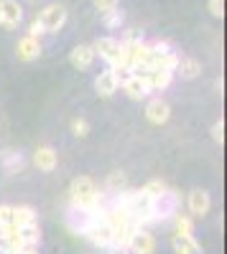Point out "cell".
Returning a JSON list of instances; mask_svg holds the SVG:
<instances>
[{
    "label": "cell",
    "instance_id": "5bb4252c",
    "mask_svg": "<svg viewBox=\"0 0 227 254\" xmlns=\"http://www.w3.org/2000/svg\"><path fill=\"white\" fill-rule=\"evenodd\" d=\"M33 165L41 173H54L59 165V153L54 145H38L33 150Z\"/></svg>",
    "mask_w": 227,
    "mask_h": 254
},
{
    "label": "cell",
    "instance_id": "4316f807",
    "mask_svg": "<svg viewBox=\"0 0 227 254\" xmlns=\"http://www.w3.org/2000/svg\"><path fill=\"white\" fill-rule=\"evenodd\" d=\"M92 5H95V10H100L102 15H105V13L120 8V0H92Z\"/></svg>",
    "mask_w": 227,
    "mask_h": 254
},
{
    "label": "cell",
    "instance_id": "ffe728a7",
    "mask_svg": "<svg viewBox=\"0 0 227 254\" xmlns=\"http://www.w3.org/2000/svg\"><path fill=\"white\" fill-rule=\"evenodd\" d=\"M0 165H3V171H5L8 176H15V173H20V171L26 168V158H23V153L5 150L3 158H0Z\"/></svg>",
    "mask_w": 227,
    "mask_h": 254
},
{
    "label": "cell",
    "instance_id": "4dcf8cb0",
    "mask_svg": "<svg viewBox=\"0 0 227 254\" xmlns=\"http://www.w3.org/2000/svg\"><path fill=\"white\" fill-rule=\"evenodd\" d=\"M210 13L215 18H222L225 15V0H210Z\"/></svg>",
    "mask_w": 227,
    "mask_h": 254
},
{
    "label": "cell",
    "instance_id": "e0dca14e",
    "mask_svg": "<svg viewBox=\"0 0 227 254\" xmlns=\"http://www.w3.org/2000/svg\"><path fill=\"white\" fill-rule=\"evenodd\" d=\"M146 81H148V89L151 94H158V92H166L174 81V71L171 69H161V71H153V74H146Z\"/></svg>",
    "mask_w": 227,
    "mask_h": 254
},
{
    "label": "cell",
    "instance_id": "ba28073f",
    "mask_svg": "<svg viewBox=\"0 0 227 254\" xmlns=\"http://www.w3.org/2000/svg\"><path fill=\"white\" fill-rule=\"evenodd\" d=\"M146 120H148L151 125H156V127L166 125V122L171 120V104L163 99L161 94L148 97V102H146Z\"/></svg>",
    "mask_w": 227,
    "mask_h": 254
},
{
    "label": "cell",
    "instance_id": "1f68e13d",
    "mask_svg": "<svg viewBox=\"0 0 227 254\" xmlns=\"http://www.w3.org/2000/svg\"><path fill=\"white\" fill-rule=\"evenodd\" d=\"M15 254H38V249H20V252H15Z\"/></svg>",
    "mask_w": 227,
    "mask_h": 254
},
{
    "label": "cell",
    "instance_id": "6da1fadb",
    "mask_svg": "<svg viewBox=\"0 0 227 254\" xmlns=\"http://www.w3.org/2000/svg\"><path fill=\"white\" fill-rule=\"evenodd\" d=\"M67 201L69 206L74 208H90V211H100L108 201V193L100 190V186L90 178V176H77L72 183H69V190H67Z\"/></svg>",
    "mask_w": 227,
    "mask_h": 254
},
{
    "label": "cell",
    "instance_id": "d6a6232c",
    "mask_svg": "<svg viewBox=\"0 0 227 254\" xmlns=\"http://www.w3.org/2000/svg\"><path fill=\"white\" fill-rule=\"evenodd\" d=\"M0 254H10V252H8V249H5L3 244H0Z\"/></svg>",
    "mask_w": 227,
    "mask_h": 254
},
{
    "label": "cell",
    "instance_id": "8fae6325",
    "mask_svg": "<svg viewBox=\"0 0 227 254\" xmlns=\"http://www.w3.org/2000/svg\"><path fill=\"white\" fill-rule=\"evenodd\" d=\"M23 20V5L18 0H0V28L15 31Z\"/></svg>",
    "mask_w": 227,
    "mask_h": 254
},
{
    "label": "cell",
    "instance_id": "ac0fdd59",
    "mask_svg": "<svg viewBox=\"0 0 227 254\" xmlns=\"http://www.w3.org/2000/svg\"><path fill=\"white\" fill-rule=\"evenodd\" d=\"M18 242H20V249H38V244H41V226L38 224L20 226L18 229Z\"/></svg>",
    "mask_w": 227,
    "mask_h": 254
},
{
    "label": "cell",
    "instance_id": "7a4b0ae2",
    "mask_svg": "<svg viewBox=\"0 0 227 254\" xmlns=\"http://www.w3.org/2000/svg\"><path fill=\"white\" fill-rule=\"evenodd\" d=\"M95 54L97 59H102L113 69H122L125 66V46H122V41L115 38V36H100L95 41Z\"/></svg>",
    "mask_w": 227,
    "mask_h": 254
},
{
    "label": "cell",
    "instance_id": "5b68a950",
    "mask_svg": "<svg viewBox=\"0 0 227 254\" xmlns=\"http://www.w3.org/2000/svg\"><path fill=\"white\" fill-rule=\"evenodd\" d=\"M85 237L90 244H95V247H100V249H110V244H113V229L105 224V219L100 216V211H97V216L92 219V224L85 229Z\"/></svg>",
    "mask_w": 227,
    "mask_h": 254
},
{
    "label": "cell",
    "instance_id": "83f0119b",
    "mask_svg": "<svg viewBox=\"0 0 227 254\" xmlns=\"http://www.w3.org/2000/svg\"><path fill=\"white\" fill-rule=\"evenodd\" d=\"M0 226H13V206L0 203Z\"/></svg>",
    "mask_w": 227,
    "mask_h": 254
},
{
    "label": "cell",
    "instance_id": "30bf717a",
    "mask_svg": "<svg viewBox=\"0 0 227 254\" xmlns=\"http://www.w3.org/2000/svg\"><path fill=\"white\" fill-rule=\"evenodd\" d=\"M97 216V211H90V208H74V206H67V214H64V221L67 226L72 229V234L82 237L85 229L92 224V219Z\"/></svg>",
    "mask_w": 227,
    "mask_h": 254
},
{
    "label": "cell",
    "instance_id": "9a60e30c",
    "mask_svg": "<svg viewBox=\"0 0 227 254\" xmlns=\"http://www.w3.org/2000/svg\"><path fill=\"white\" fill-rule=\"evenodd\" d=\"M41 51H44V46H41V41L38 38H33V36H20L18 38V44H15V56H18V61H26V64H31V61H36L38 56H41Z\"/></svg>",
    "mask_w": 227,
    "mask_h": 254
},
{
    "label": "cell",
    "instance_id": "f1b7e54d",
    "mask_svg": "<svg viewBox=\"0 0 227 254\" xmlns=\"http://www.w3.org/2000/svg\"><path fill=\"white\" fill-rule=\"evenodd\" d=\"M212 140H215L217 145L225 142V122H222V120H217V122L212 125Z\"/></svg>",
    "mask_w": 227,
    "mask_h": 254
},
{
    "label": "cell",
    "instance_id": "9c48e42d",
    "mask_svg": "<svg viewBox=\"0 0 227 254\" xmlns=\"http://www.w3.org/2000/svg\"><path fill=\"white\" fill-rule=\"evenodd\" d=\"M187 208H189V216L192 219H204L212 211V196H210V190H204V188L189 190Z\"/></svg>",
    "mask_w": 227,
    "mask_h": 254
},
{
    "label": "cell",
    "instance_id": "836d02e7",
    "mask_svg": "<svg viewBox=\"0 0 227 254\" xmlns=\"http://www.w3.org/2000/svg\"><path fill=\"white\" fill-rule=\"evenodd\" d=\"M28 3H38V0H28Z\"/></svg>",
    "mask_w": 227,
    "mask_h": 254
},
{
    "label": "cell",
    "instance_id": "52a82bcc",
    "mask_svg": "<svg viewBox=\"0 0 227 254\" xmlns=\"http://www.w3.org/2000/svg\"><path fill=\"white\" fill-rule=\"evenodd\" d=\"M120 89V79H117V71L113 66H105L97 76H95V94L100 99H110L115 97Z\"/></svg>",
    "mask_w": 227,
    "mask_h": 254
},
{
    "label": "cell",
    "instance_id": "7c38bea8",
    "mask_svg": "<svg viewBox=\"0 0 227 254\" xmlns=\"http://www.w3.org/2000/svg\"><path fill=\"white\" fill-rule=\"evenodd\" d=\"M120 89L125 92V97L133 99V102H146L148 97H153L151 89H148L146 76H138V74H130L125 81H120Z\"/></svg>",
    "mask_w": 227,
    "mask_h": 254
},
{
    "label": "cell",
    "instance_id": "603a6c76",
    "mask_svg": "<svg viewBox=\"0 0 227 254\" xmlns=\"http://www.w3.org/2000/svg\"><path fill=\"white\" fill-rule=\"evenodd\" d=\"M174 221V234H179V237H197L194 234V219L189 216V214H181V211H179V214L171 219Z\"/></svg>",
    "mask_w": 227,
    "mask_h": 254
},
{
    "label": "cell",
    "instance_id": "d6986e66",
    "mask_svg": "<svg viewBox=\"0 0 227 254\" xmlns=\"http://www.w3.org/2000/svg\"><path fill=\"white\" fill-rule=\"evenodd\" d=\"M171 249H174V254H202V244L197 242V237L171 234Z\"/></svg>",
    "mask_w": 227,
    "mask_h": 254
},
{
    "label": "cell",
    "instance_id": "8992f818",
    "mask_svg": "<svg viewBox=\"0 0 227 254\" xmlns=\"http://www.w3.org/2000/svg\"><path fill=\"white\" fill-rule=\"evenodd\" d=\"M156 247H158L156 234L151 229H146V226H138L133 231L130 242H128V252L130 254H156Z\"/></svg>",
    "mask_w": 227,
    "mask_h": 254
},
{
    "label": "cell",
    "instance_id": "44dd1931",
    "mask_svg": "<svg viewBox=\"0 0 227 254\" xmlns=\"http://www.w3.org/2000/svg\"><path fill=\"white\" fill-rule=\"evenodd\" d=\"M122 190H128V176L122 171L108 173V178H105V193L115 196V193H122Z\"/></svg>",
    "mask_w": 227,
    "mask_h": 254
},
{
    "label": "cell",
    "instance_id": "2e32d148",
    "mask_svg": "<svg viewBox=\"0 0 227 254\" xmlns=\"http://www.w3.org/2000/svg\"><path fill=\"white\" fill-rule=\"evenodd\" d=\"M202 74V64L192 56H179V64L174 69V76H181L184 81H194Z\"/></svg>",
    "mask_w": 227,
    "mask_h": 254
},
{
    "label": "cell",
    "instance_id": "4fadbf2b",
    "mask_svg": "<svg viewBox=\"0 0 227 254\" xmlns=\"http://www.w3.org/2000/svg\"><path fill=\"white\" fill-rule=\"evenodd\" d=\"M97 61V54H95V46L92 44H79L69 51V64L77 69V71H87L95 66Z\"/></svg>",
    "mask_w": 227,
    "mask_h": 254
},
{
    "label": "cell",
    "instance_id": "f546056e",
    "mask_svg": "<svg viewBox=\"0 0 227 254\" xmlns=\"http://www.w3.org/2000/svg\"><path fill=\"white\" fill-rule=\"evenodd\" d=\"M28 36H33V38H38V41H41V38L46 36V33H44V26H41V23H38L36 18L31 20V26H28Z\"/></svg>",
    "mask_w": 227,
    "mask_h": 254
},
{
    "label": "cell",
    "instance_id": "7402d4cb",
    "mask_svg": "<svg viewBox=\"0 0 227 254\" xmlns=\"http://www.w3.org/2000/svg\"><path fill=\"white\" fill-rule=\"evenodd\" d=\"M28 224H38V214L31 206H13V226H28Z\"/></svg>",
    "mask_w": 227,
    "mask_h": 254
},
{
    "label": "cell",
    "instance_id": "3957f363",
    "mask_svg": "<svg viewBox=\"0 0 227 254\" xmlns=\"http://www.w3.org/2000/svg\"><path fill=\"white\" fill-rule=\"evenodd\" d=\"M179 193L176 190H166V193H161L158 198L151 201V219L153 224H161V221H171L176 214H179Z\"/></svg>",
    "mask_w": 227,
    "mask_h": 254
},
{
    "label": "cell",
    "instance_id": "484cf974",
    "mask_svg": "<svg viewBox=\"0 0 227 254\" xmlns=\"http://www.w3.org/2000/svg\"><path fill=\"white\" fill-rule=\"evenodd\" d=\"M69 130H72V135H74V137L85 140V137L90 135V122H87L85 117H72V122H69Z\"/></svg>",
    "mask_w": 227,
    "mask_h": 254
},
{
    "label": "cell",
    "instance_id": "277c9868",
    "mask_svg": "<svg viewBox=\"0 0 227 254\" xmlns=\"http://www.w3.org/2000/svg\"><path fill=\"white\" fill-rule=\"evenodd\" d=\"M36 20L44 26V33L46 36H54V33H59L61 28H64V23H67V8L61 5V3H51V5H46L44 10L36 15Z\"/></svg>",
    "mask_w": 227,
    "mask_h": 254
},
{
    "label": "cell",
    "instance_id": "cb8c5ba5",
    "mask_svg": "<svg viewBox=\"0 0 227 254\" xmlns=\"http://www.w3.org/2000/svg\"><path fill=\"white\" fill-rule=\"evenodd\" d=\"M140 190H143V193H146V196L153 201V198H158L161 193H166L169 186H166V181H161V178H151V181H148L146 186H143Z\"/></svg>",
    "mask_w": 227,
    "mask_h": 254
},
{
    "label": "cell",
    "instance_id": "d4e9b609",
    "mask_svg": "<svg viewBox=\"0 0 227 254\" xmlns=\"http://www.w3.org/2000/svg\"><path fill=\"white\" fill-rule=\"evenodd\" d=\"M122 23H125V13H122L120 8H115V10H110V13H105V15H102V26H105V28H120Z\"/></svg>",
    "mask_w": 227,
    "mask_h": 254
}]
</instances>
